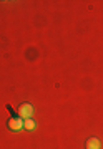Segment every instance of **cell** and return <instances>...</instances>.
Wrapping results in <instances>:
<instances>
[{"mask_svg":"<svg viewBox=\"0 0 103 149\" xmlns=\"http://www.w3.org/2000/svg\"><path fill=\"white\" fill-rule=\"evenodd\" d=\"M32 114H33V106H32V104H28V103L20 104V108H18V116L22 118V119L32 118Z\"/></svg>","mask_w":103,"mask_h":149,"instance_id":"cell-1","label":"cell"},{"mask_svg":"<svg viewBox=\"0 0 103 149\" xmlns=\"http://www.w3.org/2000/svg\"><path fill=\"white\" fill-rule=\"evenodd\" d=\"M8 128L12 131H20V129H23V119L22 118H10L8 119Z\"/></svg>","mask_w":103,"mask_h":149,"instance_id":"cell-2","label":"cell"},{"mask_svg":"<svg viewBox=\"0 0 103 149\" xmlns=\"http://www.w3.org/2000/svg\"><path fill=\"white\" fill-rule=\"evenodd\" d=\"M102 148V143H100V139L92 136V138L87 141V149H100Z\"/></svg>","mask_w":103,"mask_h":149,"instance_id":"cell-3","label":"cell"},{"mask_svg":"<svg viewBox=\"0 0 103 149\" xmlns=\"http://www.w3.org/2000/svg\"><path fill=\"white\" fill-rule=\"evenodd\" d=\"M23 128L27 129V131H33V129H35V121H33L32 118L23 119Z\"/></svg>","mask_w":103,"mask_h":149,"instance_id":"cell-4","label":"cell"}]
</instances>
